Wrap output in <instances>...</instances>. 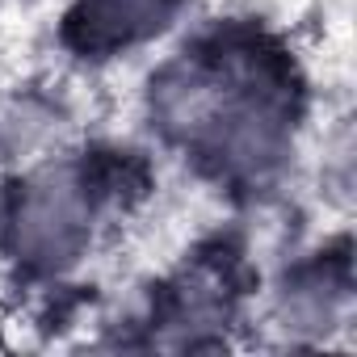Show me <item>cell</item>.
<instances>
[{"label": "cell", "mask_w": 357, "mask_h": 357, "mask_svg": "<svg viewBox=\"0 0 357 357\" xmlns=\"http://www.w3.org/2000/svg\"><path fill=\"white\" fill-rule=\"evenodd\" d=\"M176 0H84L76 13L80 47L89 51H114L147 38L164 26Z\"/></svg>", "instance_id": "cell-2"}, {"label": "cell", "mask_w": 357, "mask_h": 357, "mask_svg": "<svg viewBox=\"0 0 357 357\" xmlns=\"http://www.w3.org/2000/svg\"><path fill=\"white\" fill-rule=\"evenodd\" d=\"M17 248L34 265H63L76 257L89 231V202L72 172H47L22 194L17 219Z\"/></svg>", "instance_id": "cell-1"}]
</instances>
